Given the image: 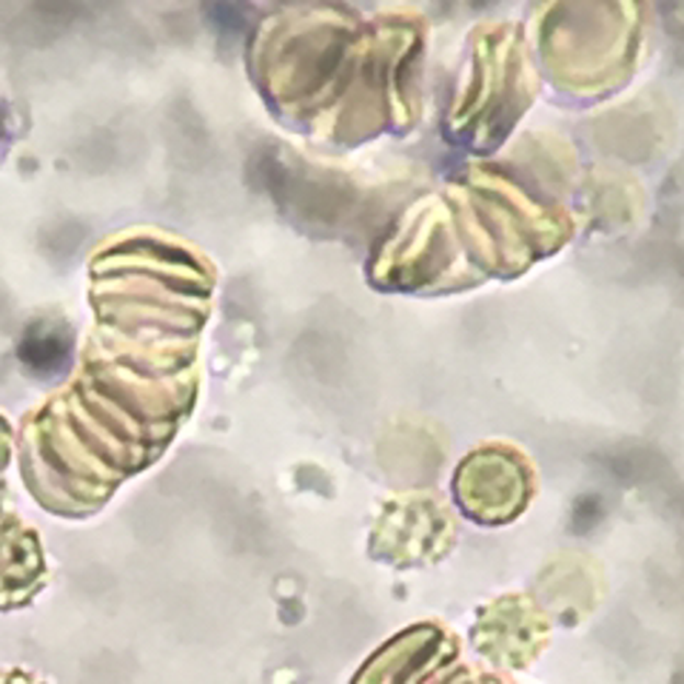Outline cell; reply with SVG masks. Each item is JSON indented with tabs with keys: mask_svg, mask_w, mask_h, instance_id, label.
Returning <instances> with one entry per match:
<instances>
[{
	"mask_svg": "<svg viewBox=\"0 0 684 684\" xmlns=\"http://www.w3.org/2000/svg\"><path fill=\"white\" fill-rule=\"evenodd\" d=\"M69 354V340L46 326H35L23 337L21 356L32 371H55Z\"/></svg>",
	"mask_w": 684,
	"mask_h": 684,
	"instance_id": "cell-1",
	"label": "cell"
}]
</instances>
